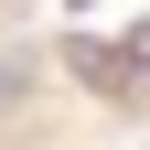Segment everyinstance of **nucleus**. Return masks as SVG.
<instances>
[{
    "mask_svg": "<svg viewBox=\"0 0 150 150\" xmlns=\"http://www.w3.org/2000/svg\"><path fill=\"white\" fill-rule=\"evenodd\" d=\"M22 86H32V64H0V107H11V97H22Z\"/></svg>",
    "mask_w": 150,
    "mask_h": 150,
    "instance_id": "1",
    "label": "nucleus"
},
{
    "mask_svg": "<svg viewBox=\"0 0 150 150\" xmlns=\"http://www.w3.org/2000/svg\"><path fill=\"white\" fill-rule=\"evenodd\" d=\"M129 64H150V22H139V32H129Z\"/></svg>",
    "mask_w": 150,
    "mask_h": 150,
    "instance_id": "2",
    "label": "nucleus"
}]
</instances>
